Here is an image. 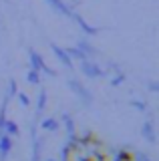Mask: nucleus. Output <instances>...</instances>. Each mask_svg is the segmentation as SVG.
Here are the masks:
<instances>
[{"mask_svg": "<svg viewBox=\"0 0 159 161\" xmlns=\"http://www.w3.org/2000/svg\"><path fill=\"white\" fill-rule=\"evenodd\" d=\"M47 99H48L47 91L41 89V91H38V99H36V115H34L36 121L42 119V113H44V109H47Z\"/></svg>", "mask_w": 159, "mask_h": 161, "instance_id": "10", "label": "nucleus"}, {"mask_svg": "<svg viewBox=\"0 0 159 161\" xmlns=\"http://www.w3.org/2000/svg\"><path fill=\"white\" fill-rule=\"evenodd\" d=\"M51 48H52L54 57H57V58H58V60H61V63L64 64V69H69V70H74V63L71 60V57H69L67 48L58 47V44H54V42H51Z\"/></svg>", "mask_w": 159, "mask_h": 161, "instance_id": "5", "label": "nucleus"}, {"mask_svg": "<svg viewBox=\"0 0 159 161\" xmlns=\"http://www.w3.org/2000/svg\"><path fill=\"white\" fill-rule=\"evenodd\" d=\"M129 105H131V107H135L139 113H145L147 111V103L145 101H139V99H133V101H129Z\"/></svg>", "mask_w": 159, "mask_h": 161, "instance_id": "14", "label": "nucleus"}, {"mask_svg": "<svg viewBox=\"0 0 159 161\" xmlns=\"http://www.w3.org/2000/svg\"><path fill=\"white\" fill-rule=\"evenodd\" d=\"M26 80L30 85H34V87H38V85H41V73H38V70H28L26 73Z\"/></svg>", "mask_w": 159, "mask_h": 161, "instance_id": "12", "label": "nucleus"}, {"mask_svg": "<svg viewBox=\"0 0 159 161\" xmlns=\"http://www.w3.org/2000/svg\"><path fill=\"white\" fill-rule=\"evenodd\" d=\"M69 89H71L73 93L77 95V99L81 101L83 107H87V109H89V107L93 105V93H91V91H89L79 79H69Z\"/></svg>", "mask_w": 159, "mask_h": 161, "instance_id": "1", "label": "nucleus"}, {"mask_svg": "<svg viewBox=\"0 0 159 161\" xmlns=\"http://www.w3.org/2000/svg\"><path fill=\"white\" fill-rule=\"evenodd\" d=\"M79 69H81V73L85 75V77H89V79H101V77H105V75H107L105 70L99 67L95 60H91V58L81 60V63H79Z\"/></svg>", "mask_w": 159, "mask_h": 161, "instance_id": "3", "label": "nucleus"}, {"mask_svg": "<svg viewBox=\"0 0 159 161\" xmlns=\"http://www.w3.org/2000/svg\"><path fill=\"white\" fill-rule=\"evenodd\" d=\"M16 93H18V85H16V80H14V79H10V80H8V97H16Z\"/></svg>", "mask_w": 159, "mask_h": 161, "instance_id": "15", "label": "nucleus"}, {"mask_svg": "<svg viewBox=\"0 0 159 161\" xmlns=\"http://www.w3.org/2000/svg\"><path fill=\"white\" fill-rule=\"evenodd\" d=\"M12 149H14V139L0 133V161H6L8 155L12 153Z\"/></svg>", "mask_w": 159, "mask_h": 161, "instance_id": "6", "label": "nucleus"}, {"mask_svg": "<svg viewBox=\"0 0 159 161\" xmlns=\"http://www.w3.org/2000/svg\"><path fill=\"white\" fill-rule=\"evenodd\" d=\"M2 133L14 139V137H18V133H20V129H18V125L14 123V121L6 119V121H4V127H2Z\"/></svg>", "mask_w": 159, "mask_h": 161, "instance_id": "11", "label": "nucleus"}, {"mask_svg": "<svg viewBox=\"0 0 159 161\" xmlns=\"http://www.w3.org/2000/svg\"><path fill=\"white\" fill-rule=\"evenodd\" d=\"M47 4L51 6L54 12H58L61 16H67V18H73L74 14V8L71 6V4H67L64 0H47Z\"/></svg>", "mask_w": 159, "mask_h": 161, "instance_id": "4", "label": "nucleus"}, {"mask_svg": "<svg viewBox=\"0 0 159 161\" xmlns=\"http://www.w3.org/2000/svg\"><path fill=\"white\" fill-rule=\"evenodd\" d=\"M16 99H18V103H20L22 107H30V99H28V95H24L22 91L16 93Z\"/></svg>", "mask_w": 159, "mask_h": 161, "instance_id": "16", "label": "nucleus"}, {"mask_svg": "<svg viewBox=\"0 0 159 161\" xmlns=\"http://www.w3.org/2000/svg\"><path fill=\"white\" fill-rule=\"evenodd\" d=\"M28 60H30V69L32 70H38L41 75H47V77H57V70H52L44 63V58L36 53L34 48H28Z\"/></svg>", "mask_w": 159, "mask_h": 161, "instance_id": "2", "label": "nucleus"}, {"mask_svg": "<svg viewBox=\"0 0 159 161\" xmlns=\"http://www.w3.org/2000/svg\"><path fill=\"white\" fill-rule=\"evenodd\" d=\"M73 20L79 24V26H81V30H83V32H85V34H89V36H93V34H97V32H99V28L91 26V24H89V22H87V20L83 18L79 12H74V14H73Z\"/></svg>", "mask_w": 159, "mask_h": 161, "instance_id": "9", "label": "nucleus"}, {"mask_svg": "<svg viewBox=\"0 0 159 161\" xmlns=\"http://www.w3.org/2000/svg\"><path fill=\"white\" fill-rule=\"evenodd\" d=\"M141 137L145 141H149V143H155L157 133H155V123H153V119H149L141 125Z\"/></svg>", "mask_w": 159, "mask_h": 161, "instance_id": "7", "label": "nucleus"}, {"mask_svg": "<svg viewBox=\"0 0 159 161\" xmlns=\"http://www.w3.org/2000/svg\"><path fill=\"white\" fill-rule=\"evenodd\" d=\"M147 89L151 91V93H157V91H159V85L155 83V80H149V83H147Z\"/></svg>", "mask_w": 159, "mask_h": 161, "instance_id": "17", "label": "nucleus"}, {"mask_svg": "<svg viewBox=\"0 0 159 161\" xmlns=\"http://www.w3.org/2000/svg\"><path fill=\"white\" fill-rule=\"evenodd\" d=\"M127 80V75L125 73H117V75H113L111 77V87H119L121 83H125Z\"/></svg>", "mask_w": 159, "mask_h": 161, "instance_id": "13", "label": "nucleus"}, {"mask_svg": "<svg viewBox=\"0 0 159 161\" xmlns=\"http://www.w3.org/2000/svg\"><path fill=\"white\" fill-rule=\"evenodd\" d=\"M44 161H57V159H52V157H47V159H44Z\"/></svg>", "mask_w": 159, "mask_h": 161, "instance_id": "18", "label": "nucleus"}, {"mask_svg": "<svg viewBox=\"0 0 159 161\" xmlns=\"http://www.w3.org/2000/svg\"><path fill=\"white\" fill-rule=\"evenodd\" d=\"M38 127L42 131H47V133H57L61 129V123H58L57 117H44V119L38 121Z\"/></svg>", "mask_w": 159, "mask_h": 161, "instance_id": "8", "label": "nucleus"}]
</instances>
